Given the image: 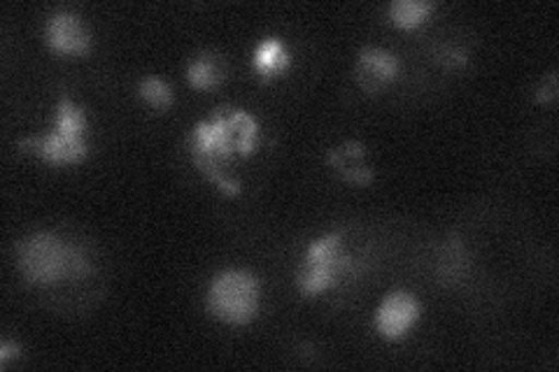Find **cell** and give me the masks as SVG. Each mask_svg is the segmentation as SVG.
<instances>
[{"label":"cell","instance_id":"cell-1","mask_svg":"<svg viewBox=\"0 0 559 372\" xmlns=\"http://www.w3.org/2000/svg\"><path fill=\"white\" fill-rule=\"evenodd\" d=\"M259 135V119L250 110L219 105L189 129L187 152L194 168L222 196L236 199L242 184L234 177V166L257 154Z\"/></svg>","mask_w":559,"mask_h":372},{"label":"cell","instance_id":"cell-2","mask_svg":"<svg viewBox=\"0 0 559 372\" xmlns=\"http://www.w3.org/2000/svg\"><path fill=\"white\" fill-rule=\"evenodd\" d=\"M16 271L28 287H57L82 281L94 273L90 252L82 244L61 238L55 230H35L14 244Z\"/></svg>","mask_w":559,"mask_h":372},{"label":"cell","instance_id":"cell-3","mask_svg":"<svg viewBox=\"0 0 559 372\" xmlns=\"http://www.w3.org/2000/svg\"><path fill=\"white\" fill-rule=\"evenodd\" d=\"M86 110L68 94H61L51 127L45 135H28L16 143V149L38 156L43 164L51 168L80 166L90 156V137H86Z\"/></svg>","mask_w":559,"mask_h":372},{"label":"cell","instance_id":"cell-4","mask_svg":"<svg viewBox=\"0 0 559 372\" xmlns=\"http://www.w3.org/2000/svg\"><path fill=\"white\" fill-rule=\"evenodd\" d=\"M361 271L364 263L349 254L341 230H329L306 244L294 281L304 298H314L343 287L349 279H357Z\"/></svg>","mask_w":559,"mask_h":372},{"label":"cell","instance_id":"cell-5","mask_svg":"<svg viewBox=\"0 0 559 372\" xmlns=\"http://www.w3.org/2000/svg\"><path fill=\"white\" fill-rule=\"evenodd\" d=\"M205 310L229 328L250 326L261 310V281L248 268H224L207 281Z\"/></svg>","mask_w":559,"mask_h":372},{"label":"cell","instance_id":"cell-6","mask_svg":"<svg viewBox=\"0 0 559 372\" xmlns=\"http://www.w3.org/2000/svg\"><path fill=\"white\" fill-rule=\"evenodd\" d=\"M423 319V303L406 289L390 291L380 300L373 314V328L384 343H401L415 331Z\"/></svg>","mask_w":559,"mask_h":372},{"label":"cell","instance_id":"cell-7","mask_svg":"<svg viewBox=\"0 0 559 372\" xmlns=\"http://www.w3.org/2000/svg\"><path fill=\"white\" fill-rule=\"evenodd\" d=\"M43 38L51 55L61 59H82L92 51V33L75 12L57 10L45 20Z\"/></svg>","mask_w":559,"mask_h":372},{"label":"cell","instance_id":"cell-8","mask_svg":"<svg viewBox=\"0 0 559 372\" xmlns=\"http://www.w3.org/2000/svg\"><path fill=\"white\" fill-rule=\"evenodd\" d=\"M401 75V61L394 51L366 45L359 49L355 61V82L364 94L378 96L384 88L392 86Z\"/></svg>","mask_w":559,"mask_h":372},{"label":"cell","instance_id":"cell-9","mask_svg":"<svg viewBox=\"0 0 559 372\" xmlns=\"http://www.w3.org/2000/svg\"><path fill=\"white\" fill-rule=\"evenodd\" d=\"M326 166L353 187H369L376 180V170L366 161V147L359 140H345V143L331 147L326 152Z\"/></svg>","mask_w":559,"mask_h":372},{"label":"cell","instance_id":"cell-10","mask_svg":"<svg viewBox=\"0 0 559 372\" xmlns=\"http://www.w3.org/2000/svg\"><path fill=\"white\" fill-rule=\"evenodd\" d=\"M252 73L259 84H271L283 80L292 68V51L280 35H264L252 49Z\"/></svg>","mask_w":559,"mask_h":372},{"label":"cell","instance_id":"cell-11","mask_svg":"<svg viewBox=\"0 0 559 372\" xmlns=\"http://www.w3.org/2000/svg\"><path fill=\"white\" fill-rule=\"evenodd\" d=\"M231 65L222 51L205 49L201 55L189 61L187 65V84L194 92H215L226 80H229Z\"/></svg>","mask_w":559,"mask_h":372},{"label":"cell","instance_id":"cell-12","mask_svg":"<svg viewBox=\"0 0 559 372\" xmlns=\"http://www.w3.org/2000/svg\"><path fill=\"white\" fill-rule=\"evenodd\" d=\"M384 12H388V20L394 28L417 31L431 20L436 3H431V0H394Z\"/></svg>","mask_w":559,"mask_h":372},{"label":"cell","instance_id":"cell-13","mask_svg":"<svg viewBox=\"0 0 559 372\" xmlns=\"http://www.w3.org/2000/svg\"><path fill=\"white\" fill-rule=\"evenodd\" d=\"M138 98L140 103L145 105L147 110L152 112H168L173 105H175V94H173V86L159 77V75H145L143 80L138 82Z\"/></svg>","mask_w":559,"mask_h":372},{"label":"cell","instance_id":"cell-14","mask_svg":"<svg viewBox=\"0 0 559 372\" xmlns=\"http://www.w3.org/2000/svg\"><path fill=\"white\" fill-rule=\"evenodd\" d=\"M559 96V84H557V70H550V73L538 82L534 88V100L538 105H552Z\"/></svg>","mask_w":559,"mask_h":372},{"label":"cell","instance_id":"cell-15","mask_svg":"<svg viewBox=\"0 0 559 372\" xmlns=\"http://www.w3.org/2000/svg\"><path fill=\"white\" fill-rule=\"evenodd\" d=\"M436 61L443 68H464L468 63V55L462 47H441L436 51Z\"/></svg>","mask_w":559,"mask_h":372},{"label":"cell","instance_id":"cell-16","mask_svg":"<svg viewBox=\"0 0 559 372\" xmlns=\"http://www.w3.org/2000/svg\"><path fill=\"white\" fill-rule=\"evenodd\" d=\"M16 357H22V345L16 340H3L0 345V368H5Z\"/></svg>","mask_w":559,"mask_h":372}]
</instances>
